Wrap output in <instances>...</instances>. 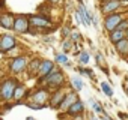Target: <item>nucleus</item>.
Masks as SVG:
<instances>
[{"label":"nucleus","mask_w":128,"mask_h":120,"mask_svg":"<svg viewBox=\"0 0 128 120\" xmlns=\"http://www.w3.org/2000/svg\"><path fill=\"white\" fill-rule=\"evenodd\" d=\"M82 111H83V104H82L80 101H77L76 104H72V105L68 108V113L72 114V116H76V114H78V113H82Z\"/></svg>","instance_id":"4468645a"},{"label":"nucleus","mask_w":128,"mask_h":120,"mask_svg":"<svg viewBox=\"0 0 128 120\" xmlns=\"http://www.w3.org/2000/svg\"><path fill=\"white\" fill-rule=\"evenodd\" d=\"M26 65H27V59L26 57H17L15 60H12V63H11V71L18 74V72H21L26 68Z\"/></svg>","instance_id":"20e7f679"},{"label":"nucleus","mask_w":128,"mask_h":120,"mask_svg":"<svg viewBox=\"0 0 128 120\" xmlns=\"http://www.w3.org/2000/svg\"><path fill=\"white\" fill-rule=\"evenodd\" d=\"M92 120H98V119H92Z\"/></svg>","instance_id":"c756f323"},{"label":"nucleus","mask_w":128,"mask_h":120,"mask_svg":"<svg viewBox=\"0 0 128 120\" xmlns=\"http://www.w3.org/2000/svg\"><path fill=\"white\" fill-rule=\"evenodd\" d=\"M23 93H24V87L23 86H17V90H15V93H14V99H20V98H23Z\"/></svg>","instance_id":"aec40b11"},{"label":"nucleus","mask_w":128,"mask_h":120,"mask_svg":"<svg viewBox=\"0 0 128 120\" xmlns=\"http://www.w3.org/2000/svg\"><path fill=\"white\" fill-rule=\"evenodd\" d=\"M51 69H53V63L50 60H44L41 63V68H39V74L41 75H48V71H51Z\"/></svg>","instance_id":"f8f14e48"},{"label":"nucleus","mask_w":128,"mask_h":120,"mask_svg":"<svg viewBox=\"0 0 128 120\" xmlns=\"http://www.w3.org/2000/svg\"><path fill=\"white\" fill-rule=\"evenodd\" d=\"M77 15L80 17V23H82V24H84V26H89V24H90V15L88 14V11H86L84 6H80V8H78Z\"/></svg>","instance_id":"423d86ee"},{"label":"nucleus","mask_w":128,"mask_h":120,"mask_svg":"<svg viewBox=\"0 0 128 120\" xmlns=\"http://www.w3.org/2000/svg\"><path fill=\"white\" fill-rule=\"evenodd\" d=\"M63 99H65V96H63L60 92H57V93L54 95V98L51 99V107H57V105H62Z\"/></svg>","instance_id":"dca6fc26"},{"label":"nucleus","mask_w":128,"mask_h":120,"mask_svg":"<svg viewBox=\"0 0 128 120\" xmlns=\"http://www.w3.org/2000/svg\"><path fill=\"white\" fill-rule=\"evenodd\" d=\"M101 120H110V119H107V117H104V119H101Z\"/></svg>","instance_id":"c85d7f7f"},{"label":"nucleus","mask_w":128,"mask_h":120,"mask_svg":"<svg viewBox=\"0 0 128 120\" xmlns=\"http://www.w3.org/2000/svg\"><path fill=\"white\" fill-rule=\"evenodd\" d=\"M116 48H118V51H119V53L125 54V53L128 51V41H126V39H122L120 42H118V44H116Z\"/></svg>","instance_id":"f3484780"},{"label":"nucleus","mask_w":128,"mask_h":120,"mask_svg":"<svg viewBox=\"0 0 128 120\" xmlns=\"http://www.w3.org/2000/svg\"><path fill=\"white\" fill-rule=\"evenodd\" d=\"M45 80L50 86H60L63 83V75L57 71H51L48 75H45Z\"/></svg>","instance_id":"7ed1b4c3"},{"label":"nucleus","mask_w":128,"mask_h":120,"mask_svg":"<svg viewBox=\"0 0 128 120\" xmlns=\"http://www.w3.org/2000/svg\"><path fill=\"white\" fill-rule=\"evenodd\" d=\"M72 87L76 89V90H82L83 89V83H82V80L80 78H72Z\"/></svg>","instance_id":"6ab92c4d"},{"label":"nucleus","mask_w":128,"mask_h":120,"mask_svg":"<svg viewBox=\"0 0 128 120\" xmlns=\"http://www.w3.org/2000/svg\"><path fill=\"white\" fill-rule=\"evenodd\" d=\"M119 117H122V119H126V114H124V113H119Z\"/></svg>","instance_id":"bb28decb"},{"label":"nucleus","mask_w":128,"mask_h":120,"mask_svg":"<svg viewBox=\"0 0 128 120\" xmlns=\"http://www.w3.org/2000/svg\"><path fill=\"white\" fill-rule=\"evenodd\" d=\"M14 47H15V39H14V36L5 35V36L2 38V42H0V48H2V51L5 53V51H8V50H12Z\"/></svg>","instance_id":"39448f33"},{"label":"nucleus","mask_w":128,"mask_h":120,"mask_svg":"<svg viewBox=\"0 0 128 120\" xmlns=\"http://www.w3.org/2000/svg\"><path fill=\"white\" fill-rule=\"evenodd\" d=\"M80 63H83V65H86V63H89V53H86V51H83V53L80 54Z\"/></svg>","instance_id":"4be33fe9"},{"label":"nucleus","mask_w":128,"mask_h":120,"mask_svg":"<svg viewBox=\"0 0 128 120\" xmlns=\"http://www.w3.org/2000/svg\"><path fill=\"white\" fill-rule=\"evenodd\" d=\"M63 50H65V51H70V50H71V42H65V44H63Z\"/></svg>","instance_id":"393cba45"},{"label":"nucleus","mask_w":128,"mask_h":120,"mask_svg":"<svg viewBox=\"0 0 128 120\" xmlns=\"http://www.w3.org/2000/svg\"><path fill=\"white\" fill-rule=\"evenodd\" d=\"M27 27H29V23H27V20L24 18V17H18L17 20H15V24H14V29L17 30V32H27Z\"/></svg>","instance_id":"0eeeda50"},{"label":"nucleus","mask_w":128,"mask_h":120,"mask_svg":"<svg viewBox=\"0 0 128 120\" xmlns=\"http://www.w3.org/2000/svg\"><path fill=\"white\" fill-rule=\"evenodd\" d=\"M78 99H77V95H66L65 96V99H63V102H62V105H60V110H66V108H70L72 104H76Z\"/></svg>","instance_id":"6e6552de"},{"label":"nucleus","mask_w":128,"mask_h":120,"mask_svg":"<svg viewBox=\"0 0 128 120\" xmlns=\"http://www.w3.org/2000/svg\"><path fill=\"white\" fill-rule=\"evenodd\" d=\"M92 107H94V110H95L96 113H101V111H102V108H101V105H100L98 102H94V101H92Z\"/></svg>","instance_id":"5701e85b"},{"label":"nucleus","mask_w":128,"mask_h":120,"mask_svg":"<svg viewBox=\"0 0 128 120\" xmlns=\"http://www.w3.org/2000/svg\"><path fill=\"white\" fill-rule=\"evenodd\" d=\"M56 60H57V63H62V65H66L68 63V59L65 54H57L56 56Z\"/></svg>","instance_id":"412c9836"},{"label":"nucleus","mask_w":128,"mask_h":120,"mask_svg":"<svg viewBox=\"0 0 128 120\" xmlns=\"http://www.w3.org/2000/svg\"><path fill=\"white\" fill-rule=\"evenodd\" d=\"M126 93H128V89H126Z\"/></svg>","instance_id":"7c9ffc66"},{"label":"nucleus","mask_w":128,"mask_h":120,"mask_svg":"<svg viewBox=\"0 0 128 120\" xmlns=\"http://www.w3.org/2000/svg\"><path fill=\"white\" fill-rule=\"evenodd\" d=\"M71 36H72V39H76V41H77V39H80V33H78V32H74Z\"/></svg>","instance_id":"a878e982"},{"label":"nucleus","mask_w":128,"mask_h":120,"mask_svg":"<svg viewBox=\"0 0 128 120\" xmlns=\"http://www.w3.org/2000/svg\"><path fill=\"white\" fill-rule=\"evenodd\" d=\"M0 21H2V26H3L5 29H12V27H14V24H15L12 14H5V15H2Z\"/></svg>","instance_id":"9d476101"},{"label":"nucleus","mask_w":128,"mask_h":120,"mask_svg":"<svg viewBox=\"0 0 128 120\" xmlns=\"http://www.w3.org/2000/svg\"><path fill=\"white\" fill-rule=\"evenodd\" d=\"M27 120H35V119L33 117H27Z\"/></svg>","instance_id":"cd10ccee"},{"label":"nucleus","mask_w":128,"mask_h":120,"mask_svg":"<svg viewBox=\"0 0 128 120\" xmlns=\"http://www.w3.org/2000/svg\"><path fill=\"white\" fill-rule=\"evenodd\" d=\"M120 6V2L119 0H108V2L102 6V11L104 12H112V11H114L116 8H119Z\"/></svg>","instance_id":"9b49d317"},{"label":"nucleus","mask_w":128,"mask_h":120,"mask_svg":"<svg viewBox=\"0 0 128 120\" xmlns=\"http://www.w3.org/2000/svg\"><path fill=\"white\" fill-rule=\"evenodd\" d=\"M120 23H122V17L118 15V14H112V15H108L106 18V29L110 30V32H113V30L118 29V26Z\"/></svg>","instance_id":"f03ea898"},{"label":"nucleus","mask_w":128,"mask_h":120,"mask_svg":"<svg viewBox=\"0 0 128 120\" xmlns=\"http://www.w3.org/2000/svg\"><path fill=\"white\" fill-rule=\"evenodd\" d=\"M126 27H128V20H126V21H122V23L118 26V29H119V30H125Z\"/></svg>","instance_id":"b1692460"},{"label":"nucleus","mask_w":128,"mask_h":120,"mask_svg":"<svg viewBox=\"0 0 128 120\" xmlns=\"http://www.w3.org/2000/svg\"><path fill=\"white\" fill-rule=\"evenodd\" d=\"M125 36H126V32H125V30H119V29H116V30L112 32L110 41H112L113 44H118V42H120L122 39H125Z\"/></svg>","instance_id":"1a4fd4ad"},{"label":"nucleus","mask_w":128,"mask_h":120,"mask_svg":"<svg viewBox=\"0 0 128 120\" xmlns=\"http://www.w3.org/2000/svg\"><path fill=\"white\" fill-rule=\"evenodd\" d=\"M17 90V81L15 80H6L2 86V96L5 101H9L14 98V93Z\"/></svg>","instance_id":"f257e3e1"},{"label":"nucleus","mask_w":128,"mask_h":120,"mask_svg":"<svg viewBox=\"0 0 128 120\" xmlns=\"http://www.w3.org/2000/svg\"><path fill=\"white\" fill-rule=\"evenodd\" d=\"M47 98H48V93H47L45 90H39V92H36V95H35V102L42 105Z\"/></svg>","instance_id":"2eb2a0df"},{"label":"nucleus","mask_w":128,"mask_h":120,"mask_svg":"<svg viewBox=\"0 0 128 120\" xmlns=\"http://www.w3.org/2000/svg\"><path fill=\"white\" fill-rule=\"evenodd\" d=\"M101 89H102V92H104L108 98H112V96H113V90H112V87H110L107 83H101Z\"/></svg>","instance_id":"a211bd4d"},{"label":"nucleus","mask_w":128,"mask_h":120,"mask_svg":"<svg viewBox=\"0 0 128 120\" xmlns=\"http://www.w3.org/2000/svg\"><path fill=\"white\" fill-rule=\"evenodd\" d=\"M32 24L38 26V27H47V26H50V21L45 18H41V17H32Z\"/></svg>","instance_id":"ddd939ff"}]
</instances>
